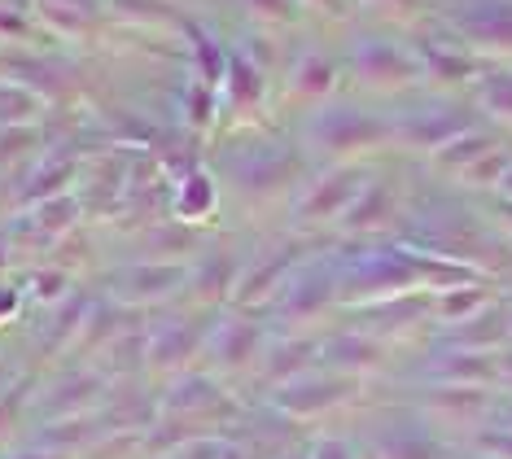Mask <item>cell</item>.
Masks as SVG:
<instances>
[{
    "label": "cell",
    "instance_id": "cell-1",
    "mask_svg": "<svg viewBox=\"0 0 512 459\" xmlns=\"http://www.w3.org/2000/svg\"><path fill=\"white\" fill-rule=\"evenodd\" d=\"M460 285L469 280V272L460 267H438L429 258H412V254H364L355 263L337 267V302H351V306H368L381 298H403L407 289H421V285Z\"/></svg>",
    "mask_w": 512,
    "mask_h": 459
},
{
    "label": "cell",
    "instance_id": "cell-2",
    "mask_svg": "<svg viewBox=\"0 0 512 459\" xmlns=\"http://www.w3.org/2000/svg\"><path fill=\"white\" fill-rule=\"evenodd\" d=\"M359 394H364V381H359V376L311 368V372H302L298 381L272 390L267 403H272V411H281V416H289V420H316V416H329V411L346 407Z\"/></svg>",
    "mask_w": 512,
    "mask_h": 459
},
{
    "label": "cell",
    "instance_id": "cell-3",
    "mask_svg": "<svg viewBox=\"0 0 512 459\" xmlns=\"http://www.w3.org/2000/svg\"><path fill=\"white\" fill-rule=\"evenodd\" d=\"M267 337L272 333H267V324L259 320V315L237 311V315H224L202 346H206V359H211L219 372H254Z\"/></svg>",
    "mask_w": 512,
    "mask_h": 459
},
{
    "label": "cell",
    "instance_id": "cell-4",
    "mask_svg": "<svg viewBox=\"0 0 512 459\" xmlns=\"http://www.w3.org/2000/svg\"><path fill=\"white\" fill-rule=\"evenodd\" d=\"M337 302V267H307L302 276H294L285 289L272 293V315L281 324H311Z\"/></svg>",
    "mask_w": 512,
    "mask_h": 459
},
{
    "label": "cell",
    "instance_id": "cell-5",
    "mask_svg": "<svg viewBox=\"0 0 512 459\" xmlns=\"http://www.w3.org/2000/svg\"><path fill=\"white\" fill-rule=\"evenodd\" d=\"M421 416H429L438 429H473L477 420L491 416V390L429 381V390H421Z\"/></svg>",
    "mask_w": 512,
    "mask_h": 459
},
{
    "label": "cell",
    "instance_id": "cell-6",
    "mask_svg": "<svg viewBox=\"0 0 512 459\" xmlns=\"http://www.w3.org/2000/svg\"><path fill=\"white\" fill-rule=\"evenodd\" d=\"M381 363H386V350H381V341L364 333V328H337V333L316 337V368L359 376V381H364L368 372H381Z\"/></svg>",
    "mask_w": 512,
    "mask_h": 459
},
{
    "label": "cell",
    "instance_id": "cell-7",
    "mask_svg": "<svg viewBox=\"0 0 512 459\" xmlns=\"http://www.w3.org/2000/svg\"><path fill=\"white\" fill-rule=\"evenodd\" d=\"M316 368V337H302V333H276L267 337L259 363H254V376L267 394L281 390V385L298 381L302 372Z\"/></svg>",
    "mask_w": 512,
    "mask_h": 459
},
{
    "label": "cell",
    "instance_id": "cell-8",
    "mask_svg": "<svg viewBox=\"0 0 512 459\" xmlns=\"http://www.w3.org/2000/svg\"><path fill=\"white\" fill-rule=\"evenodd\" d=\"M429 381H447V385H491L499 381V350H456V346H438L434 363H429Z\"/></svg>",
    "mask_w": 512,
    "mask_h": 459
},
{
    "label": "cell",
    "instance_id": "cell-9",
    "mask_svg": "<svg viewBox=\"0 0 512 459\" xmlns=\"http://www.w3.org/2000/svg\"><path fill=\"white\" fill-rule=\"evenodd\" d=\"M447 442L434 429L421 425H390L381 433H372L368 459H447Z\"/></svg>",
    "mask_w": 512,
    "mask_h": 459
},
{
    "label": "cell",
    "instance_id": "cell-10",
    "mask_svg": "<svg viewBox=\"0 0 512 459\" xmlns=\"http://www.w3.org/2000/svg\"><path fill=\"white\" fill-rule=\"evenodd\" d=\"M438 346H456V350H504L508 346V311L504 306H486L473 320L451 324L447 333L438 337Z\"/></svg>",
    "mask_w": 512,
    "mask_h": 459
},
{
    "label": "cell",
    "instance_id": "cell-11",
    "mask_svg": "<svg viewBox=\"0 0 512 459\" xmlns=\"http://www.w3.org/2000/svg\"><path fill=\"white\" fill-rule=\"evenodd\" d=\"M429 302L425 293H412V298H381V302H368L364 306V315H359V328H364V333H372V337H399V333H407V324L412 320H421V315H429Z\"/></svg>",
    "mask_w": 512,
    "mask_h": 459
},
{
    "label": "cell",
    "instance_id": "cell-12",
    "mask_svg": "<svg viewBox=\"0 0 512 459\" xmlns=\"http://www.w3.org/2000/svg\"><path fill=\"white\" fill-rule=\"evenodd\" d=\"M491 302H495L491 285H477V280H460V285L442 289V293H438V302L429 306V311L438 315V324H442V328H451V324L473 320V315H477V311H486Z\"/></svg>",
    "mask_w": 512,
    "mask_h": 459
},
{
    "label": "cell",
    "instance_id": "cell-13",
    "mask_svg": "<svg viewBox=\"0 0 512 459\" xmlns=\"http://www.w3.org/2000/svg\"><path fill=\"white\" fill-rule=\"evenodd\" d=\"M355 202V175H329V180H320L316 188H311L307 197H302L298 206V219H333L342 206Z\"/></svg>",
    "mask_w": 512,
    "mask_h": 459
},
{
    "label": "cell",
    "instance_id": "cell-14",
    "mask_svg": "<svg viewBox=\"0 0 512 459\" xmlns=\"http://www.w3.org/2000/svg\"><path fill=\"white\" fill-rule=\"evenodd\" d=\"M171 407L176 411H189V416H197V411H219V416H228V394L224 385H215V376H184V381L171 390Z\"/></svg>",
    "mask_w": 512,
    "mask_h": 459
},
{
    "label": "cell",
    "instance_id": "cell-15",
    "mask_svg": "<svg viewBox=\"0 0 512 459\" xmlns=\"http://www.w3.org/2000/svg\"><path fill=\"white\" fill-rule=\"evenodd\" d=\"M197 346H202V337L180 324V328H167V337L154 341V359L162 363V368H184V363L197 355Z\"/></svg>",
    "mask_w": 512,
    "mask_h": 459
},
{
    "label": "cell",
    "instance_id": "cell-16",
    "mask_svg": "<svg viewBox=\"0 0 512 459\" xmlns=\"http://www.w3.org/2000/svg\"><path fill=\"white\" fill-rule=\"evenodd\" d=\"M473 451L486 459H512V425H486L473 433Z\"/></svg>",
    "mask_w": 512,
    "mask_h": 459
},
{
    "label": "cell",
    "instance_id": "cell-17",
    "mask_svg": "<svg viewBox=\"0 0 512 459\" xmlns=\"http://www.w3.org/2000/svg\"><path fill=\"white\" fill-rule=\"evenodd\" d=\"M307 459H359L355 442L342 438V433H324V438H316L307 446Z\"/></svg>",
    "mask_w": 512,
    "mask_h": 459
},
{
    "label": "cell",
    "instance_id": "cell-18",
    "mask_svg": "<svg viewBox=\"0 0 512 459\" xmlns=\"http://www.w3.org/2000/svg\"><path fill=\"white\" fill-rule=\"evenodd\" d=\"M486 105L499 114H512V79H491L486 84Z\"/></svg>",
    "mask_w": 512,
    "mask_h": 459
},
{
    "label": "cell",
    "instance_id": "cell-19",
    "mask_svg": "<svg viewBox=\"0 0 512 459\" xmlns=\"http://www.w3.org/2000/svg\"><path fill=\"white\" fill-rule=\"evenodd\" d=\"M499 390L504 394H512V350H504V355H499Z\"/></svg>",
    "mask_w": 512,
    "mask_h": 459
},
{
    "label": "cell",
    "instance_id": "cell-20",
    "mask_svg": "<svg viewBox=\"0 0 512 459\" xmlns=\"http://www.w3.org/2000/svg\"><path fill=\"white\" fill-rule=\"evenodd\" d=\"M276 459H307V451H302V446H294V451H285V455H276Z\"/></svg>",
    "mask_w": 512,
    "mask_h": 459
},
{
    "label": "cell",
    "instance_id": "cell-21",
    "mask_svg": "<svg viewBox=\"0 0 512 459\" xmlns=\"http://www.w3.org/2000/svg\"><path fill=\"white\" fill-rule=\"evenodd\" d=\"M447 459H451V455H447ZM464 459H486V455H477V451H473V455H464Z\"/></svg>",
    "mask_w": 512,
    "mask_h": 459
},
{
    "label": "cell",
    "instance_id": "cell-22",
    "mask_svg": "<svg viewBox=\"0 0 512 459\" xmlns=\"http://www.w3.org/2000/svg\"><path fill=\"white\" fill-rule=\"evenodd\" d=\"M508 341H512V311H508Z\"/></svg>",
    "mask_w": 512,
    "mask_h": 459
},
{
    "label": "cell",
    "instance_id": "cell-23",
    "mask_svg": "<svg viewBox=\"0 0 512 459\" xmlns=\"http://www.w3.org/2000/svg\"><path fill=\"white\" fill-rule=\"evenodd\" d=\"M508 219H512V210H508Z\"/></svg>",
    "mask_w": 512,
    "mask_h": 459
}]
</instances>
